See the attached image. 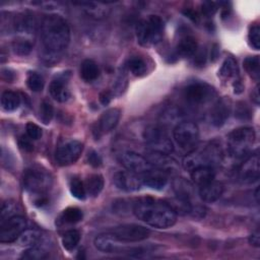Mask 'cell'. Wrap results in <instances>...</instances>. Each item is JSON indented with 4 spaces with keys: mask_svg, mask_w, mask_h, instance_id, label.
Segmentation results:
<instances>
[{
    "mask_svg": "<svg viewBox=\"0 0 260 260\" xmlns=\"http://www.w3.org/2000/svg\"><path fill=\"white\" fill-rule=\"evenodd\" d=\"M31 138H29L27 135H22L20 138H19V146L26 150V151H31L32 148H34V145H32V142H31Z\"/></svg>",
    "mask_w": 260,
    "mask_h": 260,
    "instance_id": "obj_44",
    "label": "cell"
},
{
    "mask_svg": "<svg viewBox=\"0 0 260 260\" xmlns=\"http://www.w3.org/2000/svg\"><path fill=\"white\" fill-rule=\"evenodd\" d=\"M258 192H259V188H257L256 191H255V197H256V201L257 202H259V194H258Z\"/></svg>",
    "mask_w": 260,
    "mask_h": 260,
    "instance_id": "obj_53",
    "label": "cell"
},
{
    "mask_svg": "<svg viewBox=\"0 0 260 260\" xmlns=\"http://www.w3.org/2000/svg\"><path fill=\"white\" fill-rule=\"evenodd\" d=\"M248 41L249 45L255 49H260V27L258 24H254L250 27L249 34H248Z\"/></svg>",
    "mask_w": 260,
    "mask_h": 260,
    "instance_id": "obj_39",
    "label": "cell"
},
{
    "mask_svg": "<svg viewBox=\"0 0 260 260\" xmlns=\"http://www.w3.org/2000/svg\"><path fill=\"white\" fill-rule=\"evenodd\" d=\"M133 213L145 223L157 228L167 229L177 221V213L168 202L152 197H141L133 204Z\"/></svg>",
    "mask_w": 260,
    "mask_h": 260,
    "instance_id": "obj_2",
    "label": "cell"
},
{
    "mask_svg": "<svg viewBox=\"0 0 260 260\" xmlns=\"http://www.w3.org/2000/svg\"><path fill=\"white\" fill-rule=\"evenodd\" d=\"M69 189H70V192L73 197H75L79 200H83L85 198L86 191H85L84 183H82V181L79 178L74 177L71 179L70 184H69Z\"/></svg>",
    "mask_w": 260,
    "mask_h": 260,
    "instance_id": "obj_34",
    "label": "cell"
},
{
    "mask_svg": "<svg viewBox=\"0 0 260 260\" xmlns=\"http://www.w3.org/2000/svg\"><path fill=\"white\" fill-rule=\"evenodd\" d=\"M20 105L19 94L12 90H5L1 95V107L6 112H13Z\"/></svg>",
    "mask_w": 260,
    "mask_h": 260,
    "instance_id": "obj_25",
    "label": "cell"
},
{
    "mask_svg": "<svg viewBox=\"0 0 260 260\" xmlns=\"http://www.w3.org/2000/svg\"><path fill=\"white\" fill-rule=\"evenodd\" d=\"M112 233L122 243H134L147 239L149 237L150 231L143 225L126 223L116 226Z\"/></svg>",
    "mask_w": 260,
    "mask_h": 260,
    "instance_id": "obj_10",
    "label": "cell"
},
{
    "mask_svg": "<svg viewBox=\"0 0 260 260\" xmlns=\"http://www.w3.org/2000/svg\"><path fill=\"white\" fill-rule=\"evenodd\" d=\"M39 114H40V116H39L40 120L46 125L49 124L54 115V109H53L52 104L48 101H43L40 106Z\"/></svg>",
    "mask_w": 260,
    "mask_h": 260,
    "instance_id": "obj_36",
    "label": "cell"
},
{
    "mask_svg": "<svg viewBox=\"0 0 260 260\" xmlns=\"http://www.w3.org/2000/svg\"><path fill=\"white\" fill-rule=\"evenodd\" d=\"M26 230V220L21 215L11 216L3 221L0 225V242L12 243L18 240L22 232Z\"/></svg>",
    "mask_w": 260,
    "mask_h": 260,
    "instance_id": "obj_8",
    "label": "cell"
},
{
    "mask_svg": "<svg viewBox=\"0 0 260 260\" xmlns=\"http://www.w3.org/2000/svg\"><path fill=\"white\" fill-rule=\"evenodd\" d=\"M244 68L246 69L247 73L256 81L259 80L260 75V60L259 56H249L245 58L244 62Z\"/></svg>",
    "mask_w": 260,
    "mask_h": 260,
    "instance_id": "obj_29",
    "label": "cell"
},
{
    "mask_svg": "<svg viewBox=\"0 0 260 260\" xmlns=\"http://www.w3.org/2000/svg\"><path fill=\"white\" fill-rule=\"evenodd\" d=\"M17 209V204L16 202L14 201H6L3 203L2 207H1V221L11 217V216H14V215H17L15 213Z\"/></svg>",
    "mask_w": 260,
    "mask_h": 260,
    "instance_id": "obj_40",
    "label": "cell"
},
{
    "mask_svg": "<svg viewBox=\"0 0 260 260\" xmlns=\"http://www.w3.org/2000/svg\"><path fill=\"white\" fill-rule=\"evenodd\" d=\"M86 194L91 197H96L104 188V178L102 175L93 174L87 177L84 183Z\"/></svg>",
    "mask_w": 260,
    "mask_h": 260,
    "instance_id": "obj_23",
    "label": "cell"
},
{
    "mask_svg": "<svg viewBox=\"0 0 260 260\" xmlns=\"http://www.w3.org/2000/svg\"><path fill=\"white\" fill-rule=\"evenodd\" d=\"M223 193V185L217 181H211L208 184L200 186L199 196L204 202H214Z\"/></svg>",
    "mask_w": 260,
    "mask_h": 260,
    "instance_id": "obj_17",
    "label": "cell"
},
{
    "mask_svg": "<svg viewBox=\"0 0 260 260\" xmlns=\"http://www.w3.org/2000/svg\"><path fill=\"white\" fill-rule=\"evenodd\" d=\"M142 182L146 187L153 190H162L168 184L167 177L159 171H150L142 174Z\"/></svg>",
    "mask_w": 260,
    "mask_h": 260,
    "instance_id": "obj_20",
    "label": "cell"
},
{
    "mask_svg": "<svg viewBox=\"0 0 260 260\" xmlns=\"http://www.w3.org/2000/svg\"><path fill=\"white\" fill-rule=\"evenodd\" d=\"M147 160L155 168H159V169H166L168 167H173L175 166V160L169 156V154L167 153H160V152H154V151H150L147 154Z\"/></svg>",
    "mask_w": 260,
    "mask_h": 260,
    "instance_id": "obj_26",
    "label": "cell"
},
{
    "mask_svg": "<svg viewBox=\"0 0 260 260\" xmlns=\"http://www.w3.org/2000/svg\"><path fill=\"white\" fill-rule=\"evenodd\" d=\"M185 100L191 105H202L207 103L214 95L213 88L205 82L195 81L189 83L183 91Z\"/></svg>",
    "mask_w": 260,
    "mask_h": 260,
    "instance_id": "obj_9",
    "label": "cell"
},
{
    "mask_svg": "<svg viewBox=\"0 0 260 260\" xmlns=\"http://www.w3.org/2000/svg\"><path fill=\"white\" fill-rule=\"evenodd\" d=\"M217 10V6L214 2H204L202 5V11L206 15H213Z\"/></svg>",
    "mask_w": 260,
    "mask_h": 260,
    "instance_id": "obj_45",
    "label": "cell"
},
{
    "mask_svg": "<svg viewBox=\"0 0 260 260\" xmlns=\"http://www.w3.org/2000/svg\"><path fill=\"white\" fill-rule=\"evenodd\" d=\"M127 67L129 69V71L135 75V76H143L146 74V71H147V65H146V62L140 58V57H132L128 60L127 62Z\"/></svg>",
    "mask_w": 260,
    "mask_h": 260,
    "instance_id": "obj_30",
    "label": "cell"
},
{
    "mask_svg": "<svg viewBox=\"0 0 260 260\" xmlns=\"http://www.w3.org/2000/svg\"><path fill=\"white\" fill-rule=\"evenodd\" d=\"M6 71H7V73H5L4 70H2V77H3L5 80L11 82V81L13 80V78H14V75H13V73H11L9 70L6 69Z\"/></svg>",
    "mask_w": 260,
    "mask_h": 260,
    "instance_id": "obj_50",
    "label": "cell"
},
{
    "mask_svg": "<svg viewBox=\"0 0 260 260\" xmlns=\"http://www.w3.org/2000/svg\"><path fill=\"white\" fill-rule=\"evenodd\" d=\"M12 47H13V51L15 52V54L24 56V55L29 54V52L31 51L32 45H31L30 41H28V40L17 39L13 42Z\"/></svg>",
    "mask_w": 260,
    "mask_h": 260,
    "instance_id": "obj_37",
    "label": "cell"
},
{
    "mask_svg": "<svg viewBox=\"0 0 260 260\" xmlns=\"http://www.w3.org/2000/svg\"><path fill=\"white\" fill-rule=\"evenodd\" d=\"M211 58H213V60H215L218 56V49H217V46L214 45V48L211 49Z\"/></svg>",
    "mask_w": 260,
    "mask_h": 260,
    "instance_id": "obj_52",
    "label": "cell"
},
{
    "mask_svg": "<svg viewBox=\"0 0 260 260\" xmlns=\"http://www.w3.org/2000/svg\"><path fill=\"white\" fill-rule=\"evenodd\" d=\"M215 178V171L211 166H200L191 171L192 181L200 186L208 184Z\"/></svg>",
    "mask_w": 260,
    "mask_h": 260,
    "instance_id": "obj_18",
    "label": "cell"
},
{
    "mask_svg": "<svg viewBox=\"0 0 260 260\" xmlns=\"http://www.w3.org/2000/svg\"><path fill=\"white\" fill-rule=\"evenodd\" d=\"M25 130H26V135L31 138L32 140H37L39 138H41L42 136V129L41 127H39L37 124L32 123V122H28L25 126Z\"/></svg>",
    "mask_w": 260,
    "mask_h": 260,
    "instance_id": "obj_42",
    "label": "cell"
},
{
    "mask_svg": "<svg viewBox=\"0 0 260 260\" xmlns=\"http://www.w3.org/2000/svg\"><path fill=\"white\" fill-rule=\"evenodd\" d=\"M256 138L252 127H240L234 129L228 135V148L233 157L241 158L246 156L252 149Z\"/></svg>",
    "mask_w": 260,
    "mask_h": 260,
    "instance_id": "obj_3",
    "label": "cell"
},
{
    "mask_svg": "<svg viewBox=\"0 0 260 260\" xmlns=\"http://www.w3.org/2000/svg\"><path fill=\"white\" fill-rule=\"evenodd\" d=\"M47 253L48 252L43 247H38L35 245L26 250L22 257L26 259H43L46 257Z\"/></svg>",
    "mask_w": 260,
    "mask_h": 260,
    "instance_id": "obj_41",
    "label": "cell"
},
{
    "mask_svg": "<svg viewBox=\"0 0 260 260\" xmlns=\"http://www.w3.org/2000/svg\"><path fill=\"white\" fill-rule=\"evenodd\" d=\"M249 243L250 245L258 248L260 246V234L259 231H255L254 233L251 234V236L249 237Z\"/></svg>",
    "mask_w": 260,
    "mask_h": 260,
    "instance_id": "obj_47",
    "label": "cell"
},
{
    "mask_svg": "<svg viewBox=\"0 0 260 260\" xmlns=\"http://www.w3.org/2000/svg\"><path fill=\"white\" fill-rule=\"evenodd\" d=\"M260 177V159L257 153L250 155L239 170V179L244 184H253Z\"/></svg>",
    "mask_w": 260,
    "mask_h": 260,
    "instance_id": "obj_14",
    "label": "cell"
},
{
    "mask_svg": "<svg viewBox=\"0 0 260 260\" xmlns=\"http://www.w3.org/2000/svg\"><path fill=\"white\" fill-rule=\"evenodd\" d=\"M70 42V28L60 15H46L41 23V43L43 59L47 63L58 61Z\"/></svg>",
    "mask_w": 260,
    "mask_h": 260,
    "instance_id": "obj_1",
    "label": "cell"
},
{
    "mask_svg": "<svg viewBox=\"0 0 260 260\" xmlns=\"http://www.w3.org/2000/svg\"><path fill=\"white\" fill-rule=\"evenodd\" d=\"M144 139L150 151L170 154L174 147L166 131L156 126H150L144 131Z\"/></svg>",
    "mask_w": 260,
    "mask_h": 260,
    "instance_id": "obj_7",
    "label": "cell"
},
{
    "mask_svg": "<svg viewBox=\"0 0 260 260\" xmlns=\"http://www.w3.org/2000/svg\"><path fill=\"white\" fill-rule=\"evenodd\" d=\"M120 242L113 233H107V234H101L96 236L93 240L94 247L102 252L105 253H111V252H117L120 249L119 244Z\"/></svg>",
    "mask_w": 260,
    "mask_h": 260,
    "instance_id": "obj_16",
    "label": "cell"
},
{
    "mask_svg": "<svg viewBox=\"0 0 260 260\" xmlns=\"http://www.w3.org/2000/svg\"><path fill=\"white\" fill-rule=\"evenodd\" d=\"M237 116L239 117L240 115H243V117H242V119H245V115H249L250 114V112L248 111V109H247V107H246V105H244V104H242L240 107H239V109H238V111H237Z\"/></svg>",
    "mask_w": 260,
    "mask_h": 260,
    "instance_id": "obj_48",
    "label": "cell"
},
{
    "mask_svg": "<svg viewBox=\"0 0 260 260\" xmlns=\"http://www.w3.org/2000/svg\"><path fill=\"white\" fill-rule=\"evenodd\" d=\"M238 73H239V70H238L237 61L232 57H228L223 61L219 69V76L222 79H230V78L237 77Z\"/></svg>",
    "mask_w": 260,
    "mask_h": 260,
    "instance_id": "obj_27",
    "label": "cell"
},
{
    "mask_svg": "<svg viewBox=\"0 0 260 260\" xmlns=\"http://www.w3.org/2000/svg\"><path fill=\"white\" fill-rule=\"evenodd\" d=\"M115 186L125 192L137 191L143 185L142 176L131 171H119L113 178Z\"/></svg>",
    "mask_w": 260,
    "mask_h": 260,
    "instance_id": "obj_13",
    "label": "cell"
},
{
    "mask_svg": "<svg viewBox=\"0 0 260 260\" xmlns=\"http://www.w3.org/2000/svg\"><path fill=\"white\" fill-rule=\"evenodd\" d=\"M80 76L86 82H91L100 76L98 64L91 59H85L80 65Z\"/></svg>",
    "mask_w": 260,
    "mask_h": 260,
    "instance_id": "obj_22",
    "label": "cell"
},
{
    "mask_svg": "<svg viewBox=\"0 0 260 260\" xmlns=\"http://www.w3.org/2000/svg\"><path fill=\"white\" fill-rule=\"evenodd\" d=\"M26 84H27V87L32 90V91H41L44 87V84H45V81H44V78L41 74H39L38 72H29L27 74V77H26Z\"/></svg>",
    "mask_w": 260,
    "mask_h": 260,
    "instance_id": "obj_35",
    "label": "cell"
},
{
    "mask_svg": "<svg viewBox=\"0 0 260 260\" xmlns=\"http://www.w3.org/2000/svg\"><path fill=\"white\" fill-rule=\"evenodd\" d=\"M229 114H230V106L228 105V103L224 100L219 101L211 112L212 124L216 127L221 126L225 122V120L229 118Z\"/></svg>",
    "mask_w": 260,
    "mask_h": 260,
    "instance_id": "obj_21",
    "label": "cell"
},
{
    "mask_svg": "<svg viewBox=\"0 0 260 260\" xmlns=\"http://www.w3.org/2000/svg\"><path fill=\"white\" fill-rule=\"evenodd\" d=\"M121 164L128 170L136 174H145L154 169L146 157L134 151H125L121 155Z\"/></svg>",
    "mask_w": 260,
    "mask_h": 260,
    "instance_id": "obj_12",
    "label": "cell"
},
{
    "mask_svg": "<svg viewBox=\"0 0 260 260\" xmlns=\"http://www.w3.org/2000/svg\"><path fill=\"white\" fill-rule=\"evenodd\" d=\"M174 139L181 149L186 152L195 150L199 140L198 126L192 121H183L177 124L173 132Z\"/></svg>",
    "mask_w": 260,
    "mask_h": 260,
    "instance_id": "obj_5",
    "label": "cell"
},
{
    "mask_svg": "<svg viewBox=\"0 0 260 260\" xmlns=\"http://www.w3.org/2000/svg\"><path fill=\"white\" fill-rule=\"evenodd\" d=\"M49 92L51 96L59 102V103H65L70 98V91L68 89L66 80L62 78L54 79L49 86Z\"/></svg>",
    "mask_w": 260,
    "mask_h": 260,
    "instance_id": "obj_19",
    "label": "cell"
},
{
    "mask_svg": "<svg viewBox=\"0 0 260 260\" xmlns=\"http://www.w3.org/2000/svg\"><path fill=\"white\" fill-rule=\"evenodd\" d=\"M252 100L256 105H259V101H260V95H259V87L256 86L254 91L252 92Z\"/></svg>",
    "mask_w": 260,
    "mask_h": 260,
    "instance_id": "obj_49",
    "label": "cell"
},
{
    "mask_svg": "<svg viewBox=\"0 0 260 260\" xmlns=\"http://www.w3.org/2000/svg\"><path fill=\"white\" fill-rule=\"evenodd\" d=\"M50 176L41 170L29 169L23 174V186L31 194L43 196L51 187Z\"/></svg>",
    "mask_w": 260,
    "mask_h": 260,
    "instance_id": "obj_6",
    "label": "cell"
},
{
    "mask_svg": "<svg viewBox=\"0 0 260 260\" xmlns=\"http://www.w3.org/2000/svg\"><path fill=\"white\" fill-rule=\"evenodd\" d=\"M82 150V142L71 139L58 146L55 152V158L60 166H69L74 164L79 158Z\"/></svg>",
    "mask_w": 260,
    "mask_h": 260,
    "instance_id": "obj_11",
    "label": "cell"
},
{
    "mask_svg": "<svg viewBox=\"0 0 260 260\" xmlns=\"http://www.w3.org/2000/svg\"><path fill=\"white\" fill-rule=\"evenodd\" d=\"M74 4L80 5L81 7H84L83 10L91 17L93 18H103L108 14V8H99L100 3L94 2H74Z\"/></svg>",
    "mask_w": 260,
    "mask_h": 260,
    "instance_id": "obj_28",
    "label": "cell"
},
{
    "mask_svg": "<svg viewBox=\"0 0 260 260\" xmlns=\"http://www.w3.org/2000/svg\"><path fill=\"white\" fill-rule=\"evenodd\" d=\"M184 13H185L189 18H191L193 21H197L198 15H197L196 12H194V11H192V10H186V11H184Z\"/></svg>",
    "mask_w": 260,
    "mask_h": 260,
    "instance_id": "obj_51",
    "label": "cell"
},
{
    "mask_svg": "<svg viewBox=\"0 0 260 260\" xmlns=\"http://www.w3.org/2000/svg\"><path fill=\"white\" fill-rule=\"evenodd\" d=\"M111 99H112V95L111 93L108 91V90H104L100 93L99 95V100H100V103L103 105V106H107L110 104L111 102Z\"/></svg>",
    "mask_w": 260,
    "mask_h": 260,
    "instance_id": "obj_46",
    "label": "cell"
},
{
    "mask_svg": "<svg viewBox=\"0 0 260 260\" xmlns=\"http://www.w3.org/2000/svg\"><path fill=\"white\" fill-rule=\"evenodd\" d=\"M120 116H121V111L117 108H111L106 112H104L100 120L98 121V125H96L95 131L98 132L99 136L113 130L117 126L120 120Z\"/></svg>",
    "mask_w": 260,
    "mask_h": 260,
    "instance_id": "obj_15",
    "label": "cell"
},
{
    "mask_svg": "<svg viewBox=\"0 0 260 260\" xmlns=\"http://www.w3.org/2000/svg\"><path fill=\"white\" fill-rule=\"evenodd\" d=\"M80 241V233L77 230H69L62 236V245L67 251H72L76 248Z\"/></svg>",
    "mask_w": 260,
    "mask_h": 260,
    "instance_id": "obj_31",
    "label": "cell"
},
{
    "mask_svg": "<svg viewBox=\"0 0 260 260\" xmlns=\"http://www.w3.org/2000/svg\"><path fill=\"white\" fill-rule=\"evenodd\" d=\"M40 239H41V234L39 231L34 230V229L24 230L18 238V243L21 246L32 247L38 244Z\"/></svg>",
    "mask_w": 260,
    "mask_h": 260,
    "instance_id": "obj_32",
    "label": "cell"
},
{
    "mask_svg": "<svg viewBox=\"0 0 260 260\" xmlns=\"http://www.w3.org/2000/svg\"><path fill=\"white\" fill-rule=\"evenodd\" d=\"M164 31V22L157 15H150L147 19H142L137 22L135 27L137 42L144 47L157 44Z\"/></svg>",
    "mask_w": 260,
    "mask_h": 260,
    "instance_id": "obj_4",
    "label": "cell"
},
{
    "mask_svg": "<svg viewBox=\"0 0 260 260\" xmlns=\"http://www.w3.org/2000/svg\"><path fill=\"white\" fill-rule=\"evenodd\" d=\"M197 41L192 37L183 38L177 45V53L182 57H191L197 51Z\"/></svg>",
    "mask_w": 260,
    "mask_h": 260,
    "instance_id": "obj_24",
    "label": "cell"
},
{
    "mask_svg": "<svg viewBox=\"0 0 260 260\" xmlns=\"http://www.w3.org/2000/svg\"><path fill=\"white\" fill-rule=\"evenodd\" d=\"M86 159H87V164L90 165L92 168H100L103 164L102 156L95 150L89 151Z\"/></svg>",
    "mask_w": 260,
    "mask_h": 260,
    "instance_id": "obj_43",
    "label": "cell"
},
{
    "mask_svg": "<svg viewBox=\"0 0 260 260\" xmlns=\"http://www.w3.org/2000/svg\"><path fill=\"white\" fill-rule=\"evenodd\" d=\"M174 188L177 193V196L189 199L191 193V186L188 182L182 179H177L174 182Z\"/></svg>",
    "mask_w": 260,
    "mask_h": 260,
    "instance_id": "obj_38",
    "label": "cell"
},
{
    "mask_svg": "<svg viewBox=\"0 0 260 260\" xmlns=\"http://www.w3.org/2000/svg\"><path fill=\"white\" fill-rule=\"evenodd\" d=\"M83 217V213L81 209L78 207H68L62 212V219L67 223H77Z\"/></svg>",
    "mask_w": 260,
    "mask_h": 260,
    "instance_id": "obj_33",
    "label": "cell"
}]
</instances>
